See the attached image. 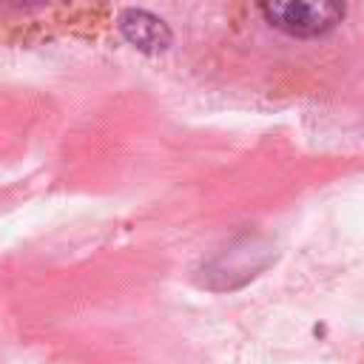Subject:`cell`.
<instances>
[{"label":"cell","instance_id":"obj_1","mask_svg":"<svg viewBox=\"0 0 364 364\" xmlns=\"http://www.w3.org/2000/svg\"><path fill=\"white\" fill-rule=\"evenodd\" d=\"M264 20L290 37H321L344 17V0H259Z\"/></svg>","mask_w":364,"mask_h":364},{"label":"cell","instance_id":"obj_2","mask_svg":"<svg viewBox=\"0 0 364 364\" xmlns=\"http://www.w3.org/2000/svg\"><path fill=\"white\" fill-rule=\"evenodd\" d=\"M119 31L131 46H136L139 51H148V54H159L171 46L168 26L148 11H136V9L125 11L119 17Z\"/></svg>","mask_w":364,"mask_h":364}]
</instances>
